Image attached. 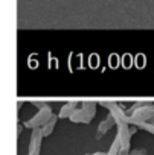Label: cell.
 Instances as JSON below:
<instances>
[]
</instances>
